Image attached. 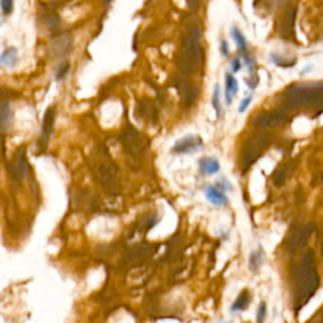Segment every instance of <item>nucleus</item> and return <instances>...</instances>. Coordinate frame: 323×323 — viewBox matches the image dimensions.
<instances>
[{
  "label": "nucleus",
  "instance_id": "9d476101",
  "mask_svg": "<svg viewBox=\"0 0 323 323\" xmlns=\"http://www.w3.org/2000/svg\"><path fill=\"white\" fill-rule=\"evenodd\" d=\"M314 230H316V227H314V225H312V223L296 230V231L290 235L287 241L288 251L294 253V251L299 250L301 247L304 246V245L307 244V241L309 240V238L312 236V234L314 232Z\"/></svg>",
  "mask_w": 323,
  "mask_h": 323
},
{
  "label": "nucleus",
  "instance_id": "c85d7f7f",
  "mask_svg": "<svg viewBox=\"0 0 323 323\" xmlns=\"http://www.w3.org/2000/svg\"><path fill=\"white\" fill-rule=\"evenodd\" d=\"M251 101H253V96H247V98L242 99V101L240 102L239 111H240V113H244V111H246V109L249 107V105L251 104Z\"/></svg>",
  "mask_w": 323,
  "mask_h": 323
},
{
  "label": "nucleus",
  "instance_id": "6ab92c4d",
  "mask_svg": "<svg viewBox=\"0 0 323 323\" xmlns=\"http://www.w3.org/2000/svg\"><path fill=\"white\" fill-rule=\"evenodd\" d=\"M18 62V51L14 47L6 48L0 56V66L1 67H14Z\"/></svg>",
  "mask_w": 323,
  "mask_h": 323
},
{
  "label": "nucleus",
  "instance_id": "a211bd4d",
  "mask_svg": "<svg viewBox=\"0 0 323 323\" xmlns=\"http://www.w3.org/2000/svg\"><path fill=\"white\" fill-rule=\"evenodd\" d=\"M238 91H239L238 81H236V79H235L232 73H227V75H226V90H225L226 104L227 105L231 104L235 96L238 95Z\"/></svg>",
  "mask_w": 323,
  "mask_h": 323
},
{
  "label": "nucleus",
  "instance_id": "5701e85b",
  "mask_svg": "<svg viewBox=\"0 0 323 323\" xmlns=\"http://www.w3.org/2000/svg\"><path fill=\"white\" fill-rule=\"evenodd\" d=\"M231 34L232 38H234L235 42H236V44H238L239 49L245 52V51H246V40H245V37L244 34H242V32H241L238 27H234L231 29Z\"/></svg>",
  "mask_w": 323,
  "mask_h": 323
},
{
  "label": "nucleus",
  "instance_id": "39448f33",
  "mask_svg": "<svg viewBox=\"0 0 323 323\" xmlns=\"http://www.w3.org/2000/svg\"><path fill=\"white\" fill-rule=\"evenodd\" d=\"M120 143L126 157L135 164L141 163L150 145L149 139L133 125H126L122 129L120 134Z\"/></svg>",
  "mask_w": 323,
  "mask_h": 323
},
{
  "label": "nucleus",
  "instance_id": "c756f323",
  "mask_svg": "<svg viewBox=\"0 0 323 323\" xmlns=\"http://www.w3.org/2000/svg\"><path fill=\"white\" fill-rule=\"evenodd\" d=\"M187 5L192 12H197L200 9V4H201V0H186Z\"/></svg>",
  "mask_w": 323,
  "mask_h": 323
},
{
  "label": "nucleus",
  "instance_id": "aec40b11",
  "mask_svg": "<svg viewBox=\"0 0 323 323\" xmlns=\"http://www.w3.org/2000/svg\"><path fill=\"white\" fill-rule=\"evenodd\" d=\"M200 171L206 176H212L220 171V163L215 158H203L200 161Z\"/></svg>",
  "mask_w": 323,
  "mask_h": 323
},
{
  "label": "nucleus",
  "instance_id": "393cba45",
  "mask_svg": "<svg viewBox=\"0 0 323 323\" xmlns=\"http://www.w3.org/2000/svg\"><path fill=\"white\" fill-rule=\"evenodd\" d=\"M271 61L274 62L277 66H279V67H292V66H294L296 64V60H283L282 58V56H278V55H271Z\"/></svg>",
  "mask_w": 323,
  "mask_h": 323
},
{
  "label": "nucleus",
  "instance_id": "412c9836",
  "mask_svg": "<svg viewBox=\"0 0 323 323\" xmlns=\"http://www.w3.org/2000/svg\"><path fill=\"white\" fill-rule=\"evenodd\" d=\"M249 302H250V294L247 292L246 289L242 290L238 296V298L235 299V302L232 303L231 308H230V311L231 312H242L245 311L249 305Z\"/></svg>",
  "mask_w": 323,
  "mask_h": 323
},
{
  "label": "nucleus",
  "instance_id": "4468645a",
  "mask_svg": "<svg viewBox=\"0 0 323 323\" xmlns=\"http://www.w3.org/2000/svg\"><path fill=\"white\" fill-rule=\"evenodd\" d=\"M296 14H297V8L296 6H290L287 13L284 14L283 20L279 27V36L282 38L287 40H294V21H296Z\"/></svg>",
  "mask_w": 323,
  "mask_h": 323
},
{
  "label": "nucleus",
  "instance_id": "1a4fd4ad",
  "mask_svg": "<svg viewBox=\"0 0 323 323\" xmlns=\"http://www.w3.org/2000/svg\"><path fill=\"white\" fill-rule=\"evenodd\" d=\"M73 38L71 34H58L49 43V55L52 58H63L72 51Z\"/></svg>",
  "mask_w": 323,
  "mask_h": 323
},
{
  "label": "nucleus",
  "instance_id": "7ed1b4c3",
  "mask_svg": "<svg viewBox=\"0 0 323 323\" xmlns=\"http://www.w3.org/2000/svg\"><path fill=\"white\" fill-rule=\"evenodd\" d=\"M202 32L198 25H192L186 32L177 55V67L183 75H192L201 70L203 49L201 46Z\"/></svg>",
  "mask_w": 323,
  "mask_h": 323
},
{
  "label": "nucleus",
  "instance_id": "0eeeda50",
  "mask_svg": "<svg viewBox=\"0 0 323 323\" xmlns=\"http://www.w3.org/2000/svg\"><path fill=\"white\" fill-rule=\"evenodd\" d=\"M173 87L177 91L178 96L181 99V104L184 107H191L196 104L198 99V89L197 86L191 82V80L186 75H178L174 76L172 80Z\"/></svg>",
  "mask_w": 323,
  "mask_h": 323
},
{
  "label": "nucleus",
  "instance_id": "a878e982",
  "mask_svg": "<svg viewBox=\"0 0 323 323\" xmlns=\"http://www.w3.org/2000/svg\"><path fill=\"white\" fill-rule=\"evenodd\" d=\"M70 71V62H63L58 66L57 71H56V80L60 81V80H63L66 77V75Z\"/></svg>",
  "mask_w": 323,
  "mask_h": 323
},
{
  "label": "nucleus",
  "instance_id": "f03ea898",
  "mask_svg": "<svg viewBox=\"0 0 323 323\" xmlns=\"http://www.w3.org/2000/svg\"><path fill=\"white\" fill-rule=\"evenodd\" d=\"M91 171L95 181L105 192L118 195L121 191V173L105 145L98 146L91 154Z\"/></svg>",
  "mask_w": 323,
  "mask_h": 323
},
{
  "label": "nucleus",
  "instance_id": "2f4dec72",
  "mask_svg": "<svg viewBox=\"0 0 323 323\" xmlns=\"http://www.w3.org/2000/svg\"><path fill=\"white\" fill-rule=\"evenodd\" d=\"M220 49H221L222 56H225V57L229 56V46H227V42H226L225 40H221V47H220Z\"/></svg>",
  "mask_w": 323,
  "mask_h": 323
},
{
  "label": "nucleus",
  "instance_id": "473e14b6",
  "mask_svg": "<svg viewBox=\"0 0 323 323\" xmlns=\"http://www.w3.org/2000/svg\"><path fill=\"white\" fill-rule=\"evenodd\" d=\"M258 3H259V0H255V5H256V4H258Z\"/></svg>",
  "mask_w": 323,
  "mask_h": 323
},
{
  "label": "nucleus",
  "instance_id": "6e6552de",
  "mask_svg": "<svg viewBox=\"0 0 323 323\" xmlns=\"http://www.w3.org/2000/svg\"><path fill=\"white\" fill-rule=\"evenodd\" d=\"M289 115L284 110H271L260 113L253 119V125L255 129L264 130V129L278 128L289 121Z\"/></svg>",
  "mask_w": 323,
  "mask_h": 323
},
{
  "label": "nucleus",
  "instance_id": "b1692460",
  "mask_svg": "<svg viewBox=\"0 0 323 323\" xmlns=\"http://www.w3.org/2000/svg\"><path fill=\"white\" fill-rule=\"evenodd\" d=\"M211 102H212V107L216 111L217 118H220L221 115V100H220V87L219 85L215 86L214 94H212V99H211Z\"/></svg>",
  "mask_w": 323,
  "mask_h": 323
},
{
  "label": "nucleus",
  "instance_id": "7c9ffc66",
  "mask_svg": "<svg viewBox=\"0 0 323 323\" xmlns=\"http://www.w3.org/2000/svg\"><path fill=\"white\" fill-rule=\"evenodd\" d=\"M241 61L240 58H234V61H232V64H231V70H232V73L238 72V71H240L241 68Z\"/></svg>",
  "mask_w": 323,
  "mask_h": 323
},
{
  "label": "nucleus",
  "instance_id": "f8f14e48",
  "mask_svg": "<svg viewBox=\"0 0 323 323\" xmlns=\"http://www.w3.org/2000/svg\"><path fill=\"white\" fill-rule=\"evenodd\" d=\"M135 114L139 119L149 122V124H156L159 120L158 107L156 106L154 101H152L150 99L144 98L138 101Z\"/></svg>",
  "mask_w": 323,
  "mask_h": 323
},
{
  "label": "nucleus",
  "instance_id": "f257e3e1",
  "mask_svg": "<svg viewBox=\"0 0 323 323\" xmlns=\"http://www.w3.org/2000/svg\"><path fill=\"white\" fill-rule=\"evenodd\" d=\"M294 292H296V309L304 307L320 288V274L316 264L314 251L308 250L301 262L294 266Z\"/></svg>",
  "mask_w": 323,
  "mask_h": 323
},
{
  "label": "nucleus",
  "instance_id": "4be33fe9",
  "mask_svg": "<svg viewBox=\"0 0 323 323\" xmlns=\"http://www.w3.org/2000/svg\"><path fill=\"white\" fill-rule=\"evenodd\" d=\"M264 251L262 249H258L255 251H251L250 259H249V268L251 271H258L262 264V258H264Z\"/></svg>",
  "mask_w": 323,
  "mask_h": 323
},
{
  "label": "nucleus",
  "instance_id": "dca6fc26",
  "mask_svg": "<svg viewBox=\"0 0 323 323\" xmlns=\"http://www.w3.org/2000/svg\"><path fill=\"white\" fill-rule=\"evenodd\" d=\"M294 169H296V161H289L287 162V163L282 164L281 167L275 171L274 176H273V181H274L275 186H283L284 183L287 182L288 178L292 176Z\"/></svg>",
  "mask_w": 323,
  "mask_h": 323
},
{
  "label": "nucleus",
  "instance_id": "ddd939ff",
  "mask_svg": "<svg viewBox=\"0 0 323 323\" xmlns=\"http://www.w3.org/2000/svg\"><path fill=\"white\" fill-rule=\"evenodd\" d=\"M203 148V141L198 135H186L184 138L176 141L173 145V153L177 154H187V153H195Z\"/></svg>",
  "mask_w": 323,
  "mask_h": 323
},
{
  "label": "nucleus",
  "instance_id": "bb28decb",
  "mask_svg": "<svg viewBox=\"0 0 323 323\" xmlns=\"http://www.w3.org/2000/svg\"><path fill=\"white\" fill-rule=\"evenodd\" d=\"M0 6H1L4 14L9 16L14 9V0H0Z\"/></svg>",
  "mask_w": 323,
  "mask_h": 323
},
{
  "label": "nucleus",
  "instance_id": "20e7f679",
  "mask_svg": "<svg viewBox=\"0 0 323 323\" xmlns=\"http://www.w3.org/2000/svg\"><path fill=\"white\" fill-rule=\"evenodd\" d=\"M322 83L317 85H292L285 91L284 105L288 109H297L303 105H321L323 98Z\"/></svg>",
  "mask_w": 323,
  "mask_h": 323
},
{
  "label": "nucleus",
  "instance_id": "cd10ccee",
  "mask_svg": "<svg viewBox=\"0 0 323 323\" xmlns=\"http://www.w3.org/2000/svg\"><path fill=\"white\" fill-rule=\"evenodd\" d=\"M266 317V303L260 302L259 308H258V313H256V321L258 323H264Z\"/></svg>",
  "mask_w": 323,
  "mask_h": 323
},
{
  "label": "nucleus",
  "instance_id": "423d86ee",
  "mask_svg": "<svg viewBox=\"0 0 323 323\" xmlns=\"http://www.w3.org/2000/svg\"><path fill=\"white\" fill-rule=\"evenodd\" d=\"M269 145H270L269 135H256L247 141L241 157V169L244 173L264 154Z\"/></svg>",
  "mask_w": 323,
  "mask_h": 323
},
{
  "label": "nucleus",
  "instance_id": "9b49d317",
  "mask_svg": "<svg viewBox=\"0 0 323 323\" xmlns=\"http://www.w3.org/2000/svg\"><path fill=\"white\" fill-rule=\"evenodd\" d=\"M55 120H56V107L51 106L47 109V111L44 113V118H43L42 122V133H40V137L38 139V149L40 152H44L48 146L49 138L53 131V125H55Z\"/></svg>",
  "mask_w": 323,
  "mask_h": 323
},
{
  "label": "nucleus",
  "instance_id": "2eb2a0df",
  "mask_svg": "<svg viewBox=\"0 0 323 323\" xmlns=\"http://www.w3.org/2000/svg\"><path fill=\"white\" fill-rule=\"evenodd\" d=\"M10 171L14 178H23L28 172V161H27V148H19L18 152L14 154L10 164Z\"/></svg>",
  "mask_w": 323,
  "mask_h": 323
},
{
  "label": "nucleus",
  "instance_id": "f3484780",
  "mask_svg": "<svg viewBox=\"0 0 323 323\" xmlns=\"http://www.w3.org/2000/svg\"><path fill=\"white\" fill-rule=\"evenodd\" d=\"M206 197L215 206H226L227 202H229L223 191H221L217 186L207 187L206 188Z\"/></svg>",
  "mask_w": 323,
  "mask_h": 323
}]
</instances>
